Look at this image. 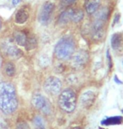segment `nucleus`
<instances>
[{"label":"nucleus","instance_id":"f257e3e1","mask_svg":"<svg viewBox=\"0 0 123 129\" xmlns=\"http://www.w3.org/2000/svg\"><path fill=\"white\" fill-rule=\"evenodd\" d=\"M18 100L14 85L9 82L0 83V110L9 115L16 111Z\"/></svg>","mask_w":123,"mask_h":129},{"label":"nucleus","instance_id":"f03ea898","mask_svg":"<svg viewBox=\"0 0 123 129\" xmlns=\"http://www.w3.org/2000/svg\"><path fill=\"white\" fill-rule=\"evenodd\" d=\"M75 49V44L71 37H64L55 47V55L60 60H67L72 57Z\"/></svg>","mask_w":123,"mask_h":129},{"label":"nucleus","instance_id":"7ed1b4c3","mask_svg":"<svg viewBox=\"0 0 123 129\" xmlns=\"http://www.w3.org/2000/svg\"><path fill=\"white\" fill-rule=\"evenodd\" d=\"M77 103L76 94L72 89H65L60 94L58 104L60 108L67 113L73 112L75 110Z\"/></svg>","mask_w":123,"mask_h":129},{"label":"nucleus","instance_id":"20e7f679","mask_svg":"<svg viewBox=\"0 0 123 129\" xmlns=\"http://www.w3.org/2000/svg\"><path fill=\"white\" fill-rule=\"evenodd\" d=\"M44 88L47 93L56 95L60 93L62 89V82L57 77H50L46 80Z\"/></svg>","mask_w":123,"mask_h":129},{"label":"nucleus","instance_id":"39448f33","mask_svg":"<svg viewBox=\"0 0 123 129\" xmlns=\"http://www.w3.org/2000/svg\"><path fill=\"white\" fill-rule=\"evenodd\" d=\"M33 106L35 109L40 110L42 112L45 114H49L51 111V106L47 99L45 98L42 94H35L32 97V101H31Z\"/></svg>","mask_w":123,"mask_h":129},{"label":"nucleus","instance_id":"423d86ee","mask_svg":"<svg viewBox=\"0 0 123 129\" xmlns=\"http://www.w3.org/2000/svg\"><path fill=\"white\" fill-rule=\"evenodd\" d=\"M89 59V55L85 51L80 50L78 52H77L75 54L73 55L71 59V64L74 69H81L84 65L86 64V62H88Z\"/></svg>","mask_w":123,"mask_h":129},{"label":"nucleus","instance_id":"0eeeda50","mask_svg":"<svg viewBox=\"0 0 123 129\" xmlns=\"http://www.w3.org/2000/svg\"><path fill=\"white\" fill-rule=\"evenodd\" d=\"M54 10V4L51 2H47L43 4L42 9H40V14H39V20L40 22L46 25L48 23L49 19L52 16V12Z\"/></svg>","mask_w":123,"mask_h":129},{"label":"nucleus","instance_id":"6e6552de","mask_svg":"<svg viewBox=\"0 0 123 129\" xmlns=\"http://www.w3.org/2000/svg\"><path fill=\"white\" fill-rule=\"evenodd\" d=\"M3 48H4V52H5L7 54L11 57L18 58V57H20L22 56V52H21V51L19 49V48H17L15 46L11 44V43L5 42L3 45Z\"/></svg>","mask_w":123,"mask_h":129},{"label":"nucleus","instance_id":"1a4fd4ad","mask_svg":"<svg viewBox=\"0 0 123 129\" xmlns=\"http://www.w3.org/2000/svg\"><path fill=\"white\" fill-rule=\"evenodd\" d=\"M95 100V94L92 91H87L80 97L81 105L84 107H90L93 105Z\"/></svg>","mask_w":123,"mask_h":129},{"label":"nucleus","instance_id":"9d476101","mask_svg":"<svg viewBox=\"0 0 123 129\" xmlns=\"http://www.w3.org/2000/svg\"><path fill=\"white\" fill-rule=\"evenodd\" d=\"M100 5V0H86L85 10L89 14H92L98 10Z\"/></svg>","mask_w":123,"mask_h":129},{"label":"nucleus","instance_id":"9b49d317","mask_svg":"<svg viewBox=\"0 0 123 129\" xmlns=\"http://www.w3.org/2000/svg\"><path fill=\"white\" fill-rule=\"evenodd\" d=\"M73 13V9H67V10L63 11L59 16L58 23L60 25H65V24L68 23L70 20H72Z\"/></svg>","mask_w":123,"mask_h":129},{"label":"nucleus","instance_id":"f8f14e48","mask_svg":"<svg viewBox=\"0 0 123 129\" xmlns=\"http://www.w3.org/2000/svg\"><path fill=\"white\" fill-rule=\"evenodd\" d=\"M28 18H29L28 11L25 9H21L15 14V22L17 24H24L27 21Z\"/></svg>","mask_w":123,"mask_h":129},{"label":"nucleus","instance_id":"ddd939ff","mask_svg":"<svg viewBox=\"0 0 123 129\" xmlns=\"http://www.w3.org/2000/svg\"><path fill=\"white\" fill-rule=\"evenodd\" d=\"M14 40H15L16 43L18 45L25 47L26 40H27V36H26L25 33L23 32V31H16L14 33Z\"/></svg>","mask_w":123,"mask_h":129},{"label":"nucleus","instance_id":"4468645a","mask_svg":"<svg viewBox=\"0 0 123 129\" xmlns=\"http://www.w3.org/2000/svg\"><path fill=\"white\" fill-rule=\"evenodd\" d=\"M36 45H37V41L35 36H29V37H27V40H26V42L25 45L26 50L30 51V50L35 49Z\"/></svg>","mask_w":123,"mask_h":129},{"label":"nucleus","instance_id":"2eb2a0df","mask_svg":"<svg viewBox=\"0 0 123 129\" xmlns=\"http://www.w3.org/2000/svg\"><path fill=\"white\" fill-rule=\"evenodd\" d=\"M122 121V117L121 116H113V117H110L107 118L105 120H103V121L101 123L103 125H106V126H110V125H116V124H120Z\"/></svg>","mask_w":123,"mask_h":129},{"label":"nucleus","instance_id":"dca6fc26","mask_svg":"<svg viewBox=\"0 0 123 129\" xmlns=\"http://www.w3.org/2000/svg\"><path fill=\"white\" fill-rule=\"evenodd\" d=\"M4 71L9 77H13L15 74V67H14V63L11 62H6L4 65Z\"/></svg>","mask_w":123,"mask_h":129},{"label":"nucleus","instance_id":"f3484780","mask_svg":"<svg viewBox=\"0 0 123 129\" xmlns=\"http://www.w3.org/2000/svg\"><path fill=\"white\" fill-rule=\"evenodd\" d=\"M110 42H111V47L113 49H117L120 47V43H121V36L119 34H114L111 37Z\"/></svg>","mask_w":123,"mask_h":129},{"label":"nucleus","instance_id":"a211bd4d","mask_svg":"<svg viewBox=\"0 0 123 129\" xmlns=\"http://www.w3.org/2000/svg\"><path fill=\"white\" fill-rule=\"evenodd\" d=\"M84 18V11L82 9H78V10H73V16H72V20L75 23L79 22Z\"/></svg>","mask_w":123,"mask_h":129},{"label":"nucleus","instance_id":"6ab92c4d","mask_svg":"<svg viewBox=\"0 0 123 129\" xmlns=\"http://www.w3.org/2000/svg\"><path fill=\"white\" fill-rule=\"evenodd\" d=\"M16 129H30V127H29L28 124L25 121H20V122L17 123Z\"/></svg>","mask_w":123,"mask_h":129},{"label":"nucleus","instance_id":"aec40b11","mask_svg":"<svg viewBox=\"0 0 123 129\" xmlns=\"http://www.w3.org/2000/svg\"><path fill=\"white\" fill-rule=\"evenodd\" d=\"M76 0H62V4H64L65 6H67V5H70V4H73Z\"/></svg>","mask_w":123,"mask_h":129},{"label":"nucleus","instance_id":"412c9836","mask_svg":"<svg viewBox=\"0 0 123 129\" xmlns=\"http://www.w3.org/2000/svg\"><path fill=\"white\" fill-rule=\"evenodd\" d=\"M107 57H108V60H109V66L110 68H111L112 66V63H111V57H110V56L109 54V52L107 51Z\"/></svg>","mask_w":123,"mask_h":129},{"label":"nucleus","instance_id":"4be33fe9","mask_svg":"<svg viewBox=\"0 0 123 129\" xmlns=\"http://www.w3.org/2000/svg\"><path fill=\"white\" fill-rule=\"evenodd\" d=\"M120 19V14H116L115 17V19H114V22H113V25H115V24H116L118 22V20H119Z\"/></svg>","mask_w":123,"mask_h":129},{"label":"nucleus","instance_id":"5701e85b","mask_svg":"<svg viewBox=\"0 0 123 129\" xmlns=\"http://www.w3.org/2000/svg\"><path fill=\"white\" fill-rule=\"evenodd\" d=\"M35 128H36V129H46V127H45V124H43V125H40V126H35Z\"/></svg>","mask_w":123,"mask_h":129},{"label":"nucleus","instance_id":"b1692460","mask_svg":"<svg viewBox=\"0 0 123 129\" xmlns=\"http://www.w3.org/2000/svg\"><path fill=\"white\" fill-rule=\"evenodd\" d=\"M19 2H20V0H13V4L15 6L19 4Z\"/></svg>","mask_w":123,"mask_h":129},{"label":"nucleus","instance_id":"393cba45","mask_svg":"<svg viewBox=\"0 0 123 129\" xmlns=\"http://www.w3.org/2000/svg\"><path fill=\"white\" fill-rule=\"evenodd\" d=\"M70 129H80L79 127H77V126H74V127H72V128H70Z\"/></svg>","mask_w":123,"mask_h":129},{"label":"nucleus","instance_id":"a878e982","mask_svg":"<svg viewBox=\"0 0 123 129\" xmlns=\"http://www.w3.org/2000/svg\"><path fill=\"white\" fill-rule=\"evenodd\" d=\"M1 27H2V21H1V19H0V30H1Z\"/></svg>","mask_w":123,"mask_h":129},{"label":"nucleus","instance_id":"bb28decb","mask_svg":"<svg viewBox=\"0 0 123 129\" xmlns=\"http://www.w3.org/2000/svg\"><path fill=\"white\" fill-rule=\"evenodd\" d=\"M122 64H123V61H122Z\"/></svg>","mask_w":123,"mask_h":129}]
</instances>
